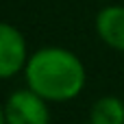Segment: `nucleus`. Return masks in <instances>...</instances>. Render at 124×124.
I'll return each mask as SVG.
<instances>
[{"label": "nucleus", "instance_id": "f257e3e1", "mask_svg": "<svg viewBox=\"0 0 124 124\" xmlns=\"http://www.w3.org/2000/svg\"><path fill=\"white\" fill-rule=\"evenodd\" d=\"M28 89L50 102H65L76 98L85 87L83 61L65 48H41L28 57L24 68Z\"/></svg>", "mask_w": 124, "mask_h": 124}, {"label": "nucleus", "instance_id": "f03ea898", "mask_svg": "<svg viewBox=\"0 0 124 124\" xmlns=\"http://www.w3.org/2000/svg\"><path fill=\"white\" fill-rule=\"evenodd\" d=\"M48 100L33 89H17L4 102L7 124H50Z\"/></svg>", "mask_w": 124, "mask_h": 124}, {"label": "nucleus", "instance_id": "7ed1b4c3", "mask_svg": "<svg viewBox=\"0 0 124 124\" xmlns=\"http://www.w3.org/2000/svg\"><path fill=\"white\" fill-rule=\"evenodd\" d=\"M28 63L26 52V39L24 35L7 24L0 22V78H11L20 70H24Z\"/></svg>", "mask_w": 124, "mask_h": 124}, {"label": "nucleus", "instance_id": "20e7f679", "mask_svg": "<svg viewBox=\"0 0 124 124\" xmlns=\"http://www.w3.org/2000/svg\"><path fill=\"white\" fill-rule=\"evenodd\" d=\"M96 33L107 46L124 52V7H105L96 15Z\"/></svg>", "mask_w": 124, "mask_h": 124}, {"label": "nucleus", "instance_id": "39448f33", "mask_svg": "<svg viewBox=\"0 0 124 124\" xmlns=\"http://www.w3.org/2000/svg\"><path fill=\"white\" fill-rule=\"evenodd\" d=\"M92 124H124V102L116 96H102L92 105Z\"/></svg>", "mask_w": 124, "mask_h": 124}, {"label": "nucleus", "instance_id": "423d86ee", "mask_svg": "<svg viewBox=\"0 0 124 124\" xmlns=\"http://www.w3.org/2000/svg\"><path fill=\"white\" fill-rule=\"evenodd\" d=\"M0 124H7V116H4V105H0Z\"/></svg>", "mask_w": 124, "mask_h": 124}, {"label": "nucleus", "instance_id": "0eeeda50", "mask_svg": "<svg viewBox=\"0 0 124 124\" xmlns=\"http://www.w3.org/2000/svg\"><path fill=\"white\" fill-rule=\"evenodd\" d=\"M89 124H92V122H89Z\"/></svg>", "mask_w": 124, "mask_h": 124}]
</instances>
